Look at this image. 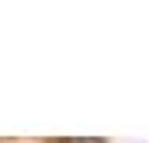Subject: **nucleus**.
<instances>
[{
  "instance_id": "obj_1",
  "label": "nucleus",
  "mask_w": 149,
  "mask_h": 143,
  "mask_svg": "<svg viewBox=\"0 0 149 143\" xmlns=\"http://www.w3.org/2000/svg\"><path fill=\"white\" fill-rule=\"evenodd\" d=\"M70 143H103V140H70Z\"/></svg>"
}]
</instances>
